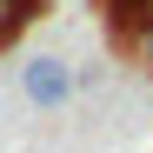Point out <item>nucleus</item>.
Segmentation results:
<instances>
[{
	"label": "nucleus",
	"instance_id": "obj_2",
	"mask_svg": "<svg viewBox=\"0 0 153 153\" xmlns=\"http://www.w3.org/2000/svg\"><path fill=\"white\" fill-rule=\"evenodd\" d=\"M113 40H120V53L133 60V67L153 73V13H146V20H126V27H113Z\"/></svg>",
	"mask_w": 153,
	"mask_h": 153
},
{
	"label": "nucleus",
	"instance_id": "obj_1",
	"mask_svg": "<svg viewBox=\"0 0 153 153\" xmlns=\"http://www.w3.org/2000/svg\"><path fill=\"white\" fill-rule=\"evenodd\" d=\"M20 100H27L33 113H60L73 107V93H80V80H73V60L53 53V47H33V53H20Z\"/></svg>",
	"mask_w": 153,
	"mask_h": 153
}]
</instances>
